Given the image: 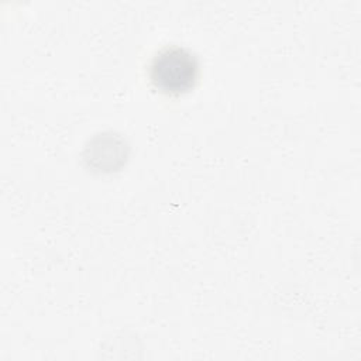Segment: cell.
I'll list each match as a JSON object with an SVG mask.
<instances>
[{
    "mask_svg": "<svg viewBox=\"0 0 361 361\" xmlns=\"http://www.w3.org/2000/svg\"><path fill=\"white\" fill-rule=\"evenodd\" d=\"M199 76V62L193 52L179 45L159 49L151 61L149 78L154 86L168 94L190 90Z\"/></svg>",
    "mask_w": 361,
    "mask_h": 361,
    "instance_id": "obj_1",
    "label": "cell"
}]
</instances>
